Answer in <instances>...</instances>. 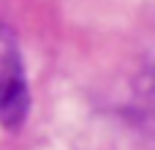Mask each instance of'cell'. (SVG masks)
<instances>
[{
	"instance_id": "6da1fadb",
	"label": "cell",
	"mask_w": 155,
	"mask_h": 150,
	"mask_svg": "<svg viewBox=\"0 0 155 150\" xmlns=\"http://www.w3.org/2000/svg\"><path fill=\"white\" fill-rule=\"evenodd\" d=\"M30 107L25 66L11 30L0 25V126L16 128L25 123Z\"/></svg>"
}]
</instances>
